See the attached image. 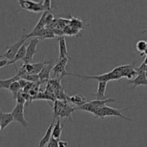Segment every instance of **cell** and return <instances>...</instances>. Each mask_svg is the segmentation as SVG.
I'll return each mask as SVG.
<instances>
[{"label": "cell", "instance_id": "obj_1", "mask_svg": "<svg viewBox=\"0 0 147 147\" xmlns=\"http://www.w3.org/2000/svg\"><path fill=\"white\" fill-rule=\"evenodd\" d=\"M27 40V34H23L20 40L15 42L14 44L11 45H7L6 47V52L3 55V57L5 59L8 60L9 62H11L15 57L16 55L18 53L19 50L21 48L22 46L26 42V40Z\"/></svg>", "mask_w": 147, "mask_h": 147}, {"label": "cell", "instance_id": "obj_2", "mask_svg": "<svg viewBox=\"0 0 147 147\" xmlns=\"http://www.w3.org/2000/svg\"><path fill=\"white\" fill-rule=\"evenodd\" d=\"M18 3L22 9L29 12L39 13L45 11L43 9V1L35 2L31 0H20L18 1Z\"/></svg>", "mask_w": 147, "mask_h": 147}, {"label": "cell", "instance_id": "obj_3", "mask_svg": "<svg viewBox=\"0 0 147 147\" xmlns=\"http://www.w3.org/2000/svg\"><path fill=\"white\" fill-rule=\"evenodd\" d=\"M70 57H65L61 60H59L57 64L55 65L54 67L53 68V78L56 80H60L62 78L64 77L66 75H70L72 76V73H67L65 70L66 65L68 62Z\"/></svg>", "mask_w": 147, "mask_h": 147}, {"label": "cell", "instance_id": "obj_4", "mask_svg": "<svg viewBox=\"0 0 147 147\" xmlns=\"http://www.w3.org/2000/svg\"><path fill=\"white\" fill-rule=\"evenodd\" d=\"M11 113L14 118V121L20 123L23 127L28 130L29 123L24 118V105L17 103Z\"/></svg>", "mask_w": 147, "mask_h": 147}, {"label": "cell", "instance_id": "obj_5", "mask_svg": "<svg viewBox=\"0 0 147 147\" xmlns=\"http://www.w3.org/2000/svg\"><path fill=\"white\" fill-rule=\"evenodd\" d=\"M40 39L38 37H33L30 40V43L27 47V53L24 60V64H30L32 62L34 55L37 53V46L40 42Z\"/></svg>", "mask_w": 147, "mask_h": 147}, {"label": "cell", "instance_id": "obj_6", "mask_svg": "<svg viewBox=\"0 0 147 147\" xmlns=\"http://www.w3.org/2000/svg\"><path fill=\"white\" fill-rule=\"evenodd\" d=\"M130 108L131 107H126L122 109H114V108H111V107H109V106H106L105 107H103V110H104L105 117H107V116H118V117H121L126 121H132L133 120H132L131 119H129V118L126 117V116H124L123 114H122V112L127 110V109H130Z\"/></svg>", "mask_w": 147, "mask_h": 147}, {"label": "cell", "instance_id": "obj_7", "mask_svg": "<svg viewBox=\"0 0 147 147\" xmlns=\"http://www.w3.org/2000/svg\"><path fill=\"white\" fill-rule=\"evenodd\" d=\"M72 76H76V77L80 78L83 79V82L86 81V80H89V79H93V80H96L100 82H104V83H108L110 80H112L111 78V72L105 74L100 75V76H83V75H79V74H74L72 73Z\"/></svg>", "mask_w": 147, "mask_h": 147}, {"label": "cell", "instance_id": "obj_8", "mask_svg": "<svg viewBox=\"0 0 147 147\" xmlns=\"http://www.w3.org/2000/svg\"><path fill=\"white\" fill-rule=\"evenodd\" d=\"M59 44V60H61L65 57H69L68 51L67 48V44H66V40L64 36H58L57 37Z\"/></svg>", "mask_w": 147, "mask_h": 147}, {"label": "cell", "instance_id": "obj_9", "mask_svg": "<svg viewBox=\"0 0 147 147\" xmlns=\"http://www.w3.org/2000/svg\"><path fill=\"white\" fill-rule=\"evenodd\" d=\"M55 121H56V119H55L54 118L53 122H52L50 126H49L48 129H47L45 136L42 138V139L40 141V142H39L38 147H45V146H47V144L50 143V141L52 138V133H53V127H54Z\"/></svg>", "mask_w": 147, "mask_h": 147}, {"label": "cell", "instance_id": "obj_10", "mask_svg": "<svg viewBox=\"0 0 147 147\" xmlns=\"http://www.w3.org/2000/svg\"><path fill=\"white\" fill-rule=\"evenodd\" d=\"M55 64L53 61L50 63V64L47 65L45 66L44 68L42 69L40 74L38 75L39 78H40V82H45L47 81L50 78V73L53 70V68L54 67Z\"/></svg>", "mask_w": 147, "mask_h": 147}, {"label": "cell", "instance_id": "obj_11", "mask_svg": "<svg viewBox=\"0 0 147 147\" xmlns=\"http://www.w3.org/2000/svg\"><path fill=\"white\" fill-rule=\"evenodd\" d=\"M0 120H1V131H3L7 126L14 121V118L11 113H4L0 109Z\"/></svg>", "mask_w": 147, "mask_h": 147}, {"label": "cell", "instance_id": "obj_12", "mask_svg": "<svg viewBox=\"0 0 147 147\" xmlns=\"http://www.w3.org/2000/svg\"><path fill=\"white\" fill-rule=\"evenodd\" d=\"M128 84L132 85V88L133 89H135L137 86H147V79L146 77V74L137 76L134 79H133V80H129Z\"/></svg>", "mask_w": 147, "mask_h": 147}, {"label": "cell", "instance_id": "obj_13", "mask_svg": "<svg viewBox=\"0 0 147 147\" xmlns=\"http://www.w3.org/2000/svg\"><path fill=\"white\" fill-rule=\"evenodd\" d=\"M75 111H76V108L73 107L71 106H69V105L65 104L64 107L63 108V109L61 110L58 116H60V119L66 118V119H69L71 121H73L71 118V114Z\"/></svg>", "mask_w": 147, "mask_h": 147}, {"label": "cell", "instance_id": "obj_14", "mask_svg": "<svg viewBox=\"0 0 147 147\" xmlns=\"http://www.w3.org/2000/svg\"><path fill=\"white\" fill-rule=\"evenodd\" d=\"M107 84L108 83H104V82L98 83L97 93L96 94H93V96L96 97V100H104V99H106L105 93H106Z\"/></svg>", "mask_w": 147, "mask_h": 147}, {"label": "cell", "instance_id": "obj_15", "mask_svg": "<svg viewBox=\"0 0 147 147\" xmlns=\"http://www.w3.org/2000/svg\"><path fill=\"white\" fill-rule=\"evenodd\" d=\"M63 126H61V122L60 119H57V122L54 125V127L53 129V133H52V138L56 140H60V136H61L62 131H63Z\"/></svg>", "mask_w": 147, "mask_h": 147}, {"label": "cell", "instance_id": "obj_16", "mask_svg": "<svg viewBox=\"0 0 147 147\" xmlns=\"http://www.w3.org/2000/svg\"><path fill=\"white\" fill-rule=\"evenodd\" d=\"M27 45H26V44L24 43V44L22 46L21 48L19 50L18 53H17L14 60L11 62H9V65H14L17 61H19V60H24V57H25L26 56V53H27Z\"/></svg>", "mask_w": 147, "mask_h": 147}, {"label": "cell", "instance_id": "obj_17", "mask_svg": "<svg viewBox=\"0 0 147 147\" xmlns=\"http://www.w3.org/2000/svg\"><path fill=\"white\" fill-rule=\"evenodd\" d=\"M19 79L20 78L17 75L15 76H14V77L10 78L9 79H6V80H1V79H0V89H7V90H9L11 85L14 82L18 81Z\"/></svg>", "mask_w": 147, "mask_h": 147}, {"label": "cell", "instance_id": "obj_18", "mask_svg": "<svg viewBox=\"0 0 147 147\" xmlns=\"http://www.w3.org/2000/svg\"><path fill=\"white\" fill-rule=\"evenodd\" d=\"M69 100L73 104L76 105V106H80L86 103V98L80 94L74 95V96H72L71 97L69 98Z\"/></svg>", "mask_w": 147, "mask_h": 147}, {"label": "cell", "instance_id": "obj_19", "mask_svg": "<svg viewBox=\"0 0 147 147\" xmlns=\"http://www.w3.org/2000/svg\"><path fill=\"white\" fill-rule=\"evenodd\" d=\"M116 101V100L113 98H106L104 100H94L90 101L92 104L94 106H96L97 109H100V108H103L106 106V104L109 103H113V102Z\"/></svg>", "mask_w": 147, "mask_h": 147}, {"label": "cell", "instance_id": "obj_20", "mask_svg": "<svg viewBox=\"0 0 147 147\" xmlns=\"http://www.w3.org/2000/svg\"><path fill=\"white\" fill-rule=\"evenodd\" d=\"M97 109V108L93 106L90 102H88V103H85V104L82 105V106L76 107V110H80L83 111L89 112V113H91L93 114Z\"/></svg>", "mask_w": 147, "mask_h": 147}, {"label": "cell", "instance_id": "obj_21", "mask_svg": "<svg viewBox=\"0 0 147 147\" xmlns=\"http://www.w3.org/2000/svg\"><path fill=\"white\" fill-rule=\"evenodd\" d=\"M21 89L22 88H21V87H20V83H19L18 81L14 82V83L11 85V86H10L9 90L11 92V95H12L13 99H15L16 100L17 96H18L19 93H20V90H21Z\"/></svg>", "mask_w": 147, "mask_h": 147}, {"label": "cell", "instance_id": "obj_22", "mask_svg": "<svg viewBox=\"0 0 147 147\" xmlns=\"http://www.w3.org/2000/svg\"><path fill=\"white\" fill-rule=\"evenodd\" d=\"M20 78L24 79L27 80L30 83H37L40 82V78L38 75H25V76H22Z\"/></svg>", "mask_w": 147, "mask_h": 147}, {"label": "cell", "instance_id": "obj_23", "mask_svg": "<svg viewBox=\"0 0 147 147\" xmlns=\"http://www.w3.org/2000/svg\"><path fill=\"white\" fill-rule=\"evenodd\" d=\"M136 49H137V50L139 53H144L147 50V42L144 40H139L136 43Z\"/></svg>", "mask_w": 147, "mask_h": 147}, {"label": "cell", "instance_id": "obj_24", "mask_svg": "<svg viewBox=\"0 0 147 147\" xmlns=\"http://www.w3.org/2000/svg\"><path fill=\"white\" fill-rule=\"evenodd\" d=\"M134 70H136V73H137V76H139V75H144L146 74V65L144 64V63H142L139 67H135Z\"/></svg>", "mask_w": 147, "mask_h": 147}, {"label": "cell", "instance_id": "obj_25", "mask_svg": "<svg viewBox=\"0 0 147 147\" xmlns=\"http://www.w3.org/2000/svg\"><path fill=\"white\" fill-rule=\"evenodd\" d=\"M43 9L45 11H51V1L50 0H45L43 1Z\"/></svg>", "mask_w": 147, "mask_h": 147}, {"label": "cell", "instance_id": "obj_26", "mask_svg": "<svg viewBox=\"0 0 147 147\" xmlns=\"http://www.w3.org/2000/svg\"><path fill=\"white\" fill-rule=\"evenodd\" d=\"M18 82H19V83H20V87H21L22 89V88L24 89V88H25L26 86H27V85H28L29 83H30V82H28V81H27V80H24V79H22V78L19 79Z\"/></svg>", "mask_w": 147, "mask_h": 147}, {"label": "cell", "instance_id": "obj_27", "mask_svg": "<svg viewBox=\"0 0 147 147\" xmlns=\"http://www.w3.org/2000/svg\"><path fill=\"white\" fill-rule=\"evenodd\" d=\"M9 64V61L7 59H3V60H0V68L4 67V66L7 65Z\"/></svg>", "mask_w": 147, "mask_h": 147}, {"label": "cell", "instance_id": "obj_28", "mask_svg": "<svg viewBox=\"0 0 147 147\" xmlns=\"http://www.w3.org/2000/svg\"><path fill=\"white\" fill-rule=\"evenodd\" d=\"M68 146V143L65 141L60 140L58 142V147H67Z\"/></svg>", "mask_w": 147, "mask_h": 147}, {"label": "cell", "instance_id": "obj_29", "mask_svg": "<svg viewBox=\"0 0 147 147\" xmlns=\"http://www.w3.org/2000/svg\"><path fill=\"white\" fill-rule=\"evenodd\" d=\"M145 32H147V28L146 29V30H144V31L142 32V33H145Z\"/></svg>", "mask_w": 147, "mask_h": 147}, {"label": "cell", "instance_id": "obj_30", "mask_svg": "<svg viewBox=\"0 0 147 147\" xmlns=\"http://www.w3.org/2000/svg\"><path fill=\"white\" fill-rule=\"evenodd\" d=\"M1 131V120H0V132Z\"/></svg>", "mask_w": 147, "mask_h": 147}, {"label": "cell", "instance_id": "obj_31", "mask_svg": "<svg viewBox=\"0 0 147 147\" xmlns=\"http://www.w3.org/2000/svg\"><path fill=\"white\" fill-rule=\"evenodd\" d=\"M2 57H3V55H0V60H1V59L2 58Z\"/></svg>", "mask_w": 147, "mask_h": 147}, {"label": "cell", "instance_id": "obj_32", "mask_svg": "<svg viewBox=\"0 0 147 147\" xmlns=\"http://www.w3.org/2000/svg\"><path fill=\"white\" fill-rule=\"evenodd\" d=\"M47 147H51V146H50V144H47Z\"/></svg>", "mask_w": 147, "mask_h": 147}, {"label": "cell", "instance_id": "obj_33", "mask_svg": "<svg viewBox=\"0 0 147 147\" xmlns=\"http://www.w3.org/2000/svg\"><path fill=\"white\" fill-rule=\"evenodd\" d=\"M110 147H111V146H110Z\"/></svg>", "mask_w": 147, "mask_h": 147}]
</instances>
